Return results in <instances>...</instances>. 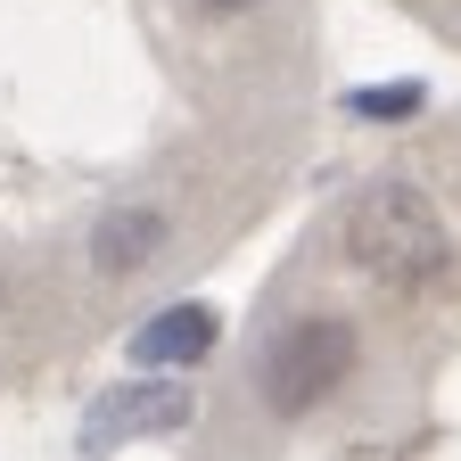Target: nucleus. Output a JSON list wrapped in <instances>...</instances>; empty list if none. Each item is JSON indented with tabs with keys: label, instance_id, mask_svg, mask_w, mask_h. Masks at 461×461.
<instances>
[{
	"label": "nucleus",
	"instance_id": "nucleus-1",
	"mask_svg": "<svg viewBox=\"0 0 461 461\" xmlns=\"http://www.w3.org/2000/svg\"><path fill=\"white\" fill-rule=\"evenodd\" d=\"M346 256L371 280H429L445 264V222H437V206L412 182H379L346 214Z\"/></svg>",
	"mask_w": 461,
	"mask_h": 461
},
{
	"label": "nucleus",
	"instance_id": "nucleus-2",
	"mask_svg": "<svg viewBox=\"0 0 461 461\" xmlns=\"http://www.w3.org/2000/svg\"><path fill=\"white\" fill-rule=\"evenodd\" d=\"M346 371H355V330L346 321H330V313L288 321L272 338V355H264V403L280 420H297V412H313V403H330V387Z\"/></svg>",
	"mask_w": 461,
	"mask_h": 461
},
{
	"label": "nucleus",
	"instance_id": "nucleus-3",
	"mask_svg": "<svg viewBox=\"0 0 461 461\" xmlns=\"http://www.w3.org/2000/svg\"><path fill=\"white\" fill-rule=\"evenodd\" d=\"M214 338H222L214 305H165V313L132 338V355H140V363H206Z\"/></svg>",
	"mask_w": 461,
	"mask_h": 461
},
{
	"label": "nucleus",
	"instance_id": "nucleus-4",
	"mask_svg": "<svg viewBox=\"0 0 461 461\" xmlns=\"http://www.w3.org/2000/svg\"><path fill=\"white\" fill-rule=\"evenodd\" d=\"M190 403L173 395V387H124V395H107L99 403V420H91V445H115V437H140V429H182Z\"/></svg>",
	"mask_w": 461,
	"mask_h": 461
},
{
	"label": "nucleus",
	"instance_id": "nucleus-5",
	"mask_svg": "<svg viewBox=\"0 0 461 461\" xmlns=\"http://www.w3.org/2000/svg\"><path fill=\"white\" fill-rule=\"evenodd\" d=\"M157 240H165V214H149V206H140V214H115V222L99 230V272H132Z\"/></svg>",
	"mask_w": 461,
	"mask_h": 461
},
{
	"label": "nucleus",
	"instance_id": "nucleus-6",
	"mask_svg": "<svg viewBox=\"0 0 461 461\" xmlns=\"http://www.w3.org/2000/svg\"><path fill=\"white\" fill-rule=\"evenodd\" d=\"M412 99H420V91H371V99H363V115H403Z\"/></svg>",
	"mask_w": 461,
	"mask_h": 461
},
{
	"label": "nucleus",
	"instance_id": "nucleus-7",
	"mask_svg": "<svg viewBox=\"0 0 461 461\" xmlns=\"http://www.w3.org/2000/svg\"><path fill=\"white\" fill-rule=\"evenodd\" d=\"M198 9H214V17H240V9H256V0H198Z\"/></svg>",
	"mask_w": 461,
	"mask_h": 461
}]
</instances>
